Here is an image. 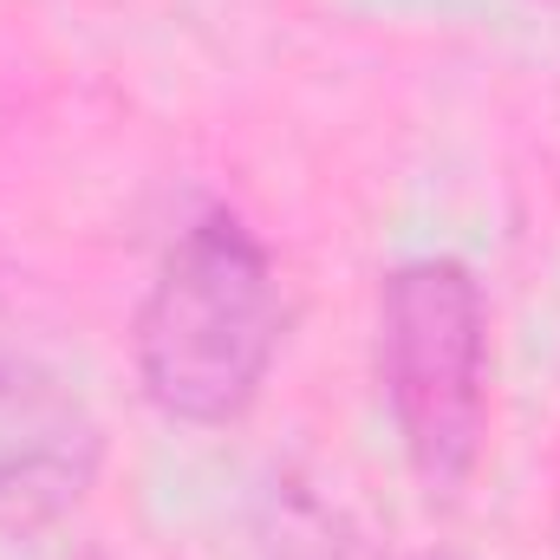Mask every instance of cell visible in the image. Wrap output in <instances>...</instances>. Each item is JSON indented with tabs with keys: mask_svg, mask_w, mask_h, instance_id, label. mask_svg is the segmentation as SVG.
Instances as JSON below:
<instances>
[{
	"mask_svg": "<svg viewBox=\"0 0 560 560\" xmlns=\"http://www.w3.org/2000/svg\"><path fill=\"white\" fill-rule=\"evenodd\" d=\"M378 385L405 463L450 502L482 456L489 423V300L469 261L418 255L378 287Z\"/></svg>",
	"mask_w": 560,
	"mask_h": 560,
	"instance_id": "obj_2",
	"label": "cell"
},
{
	"mask_svg": "<svg viewBox=\"0 0 560 560\" xmlns=\"http://www.w3.org/2000/svg\"><path fill=\"white\" fill-rule=\"evenodd\" d=\"M98 423L66 378L0 352V535H33L72 515L98 482Z\"/></svg>",
	"mask_w": 560,
	"mask_h": 560,
	"instance_id": "obj_3",
	"label": "cell"
},
{
	"mask_svg": "<svg viewBox=\"0 0 560 560\" xmlns=\"http://www.w3.org/2000/svg\"><path fill=\"white\" fill-rule=\"evenodd\" d=\"M287 300L261 235L209 209L196 215L150 280L131 326L143 398L170 423L222 430L248 418L280 359Z\"/></svg>",
	"mask_w": 560,
	"mask_h": 560,
	"instance_id": "obj_1",
	"label": "cell"
}]
</instances>
